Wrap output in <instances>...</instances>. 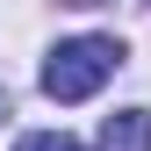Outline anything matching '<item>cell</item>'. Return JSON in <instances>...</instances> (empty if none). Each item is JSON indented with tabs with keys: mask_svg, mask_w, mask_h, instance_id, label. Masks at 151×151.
<instances>
[{
	"mask_svg": "<svg viewBox=\"0 0 151 151\" xmlns=\"http://www.w3.org/2000/svg\"><path fill=\"white\" fill-rule=\"evenodd\" d=\"M14 151H79V144H72L65 129H29V137L14 144Z\"/></svg>",
	"mask_w": 151,
	"mask_h": 151,
	"instance_id": "3957f363",
	"label": "cell"
},
{
	"mask_svg": "<svg viewBox=\"0 0 151 151\" xmlns=\"http://www.w3.org/2000/svg\"><path fill=\"white\" fill-rule=\"evenodd\" d=\"M115 65H122L115 36H72V43H58L43 58V93L50 101H93V93L115 79Z\"/></svg>",
	"mask_w": 151,
	"mask_h": 151,
	"instance_id": "6da1fadb",
	"label": "cell"
},
{
	"mask_svg": "<svg viewBox=\"0 0 151 151\" xmlns=\"http://www.w3.org/2000/svg\"><path fill=\"white\" fill-rule=\"evenodd\" d=\"M101 151H151V108H122L101 122Z\"/></svg>",
	"mask_w": 151,
	"mask_h": 151,
	"instance_id": "7a4b0ae2",
	"label": "cell"
}]
</instances>
